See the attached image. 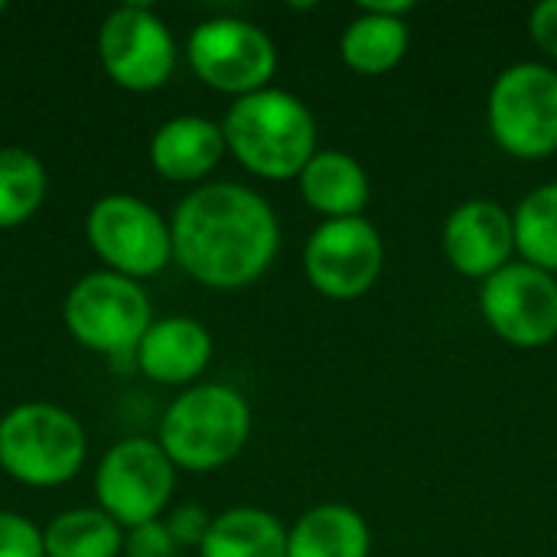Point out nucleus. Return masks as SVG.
Returning <instances> with one entry per match:
<instances>
[{"instance_id":"16","label":"nucleus","mask_w":557,"mask_h":557,"mask_svg":"<svg viewBox=\"0 0 557 557\" xmlns=\"http://www.w3.org/2000/svg\"><path fill=\"white\" fill-rule=\"evenodd\" d=\"M304 202L326 219H359L372 199L366 166L346 150H317L297 176Z\"/></svg>"},{"instance_id":"24","label":"nucleus","mask_w":557,"mask_h":557,"mask_svg":"<svg viewBox=\"0 0 557 557\" xmlns=\"http://www.w3.org/2000/svg\"><path fill=\"white\" fill-rule=\"evenodd\" d=\"M212 519L215 516H209L202 506H193V503H186V506H176L166 519H163V525H166V532H170V539L176 542V548L183 552V548H202V542H206V535H209V529H212Z\"/></svg>"},{"instance_id":"10","label":"nucleus","mask_w":557,"mask_h":557,"mask_svg":"<svg viewBox=\"0 0 557 557\" xmlns=\"http://www.w3.org/2000/svg\"><path fill=\"white\" fill-rule=\"evenodd\" d=\"M176 39L147 3H124L98 26V62L124 91H157L176 72Z\"/></svg>"},{"instance_id":"18","label":"nucleus","mask_w":557,"mask_h":557,"mask_svg":"<svg viewBox=\"0 0 557 557\" xmlns=\"http://www.w3.org/2000/svg\"><path fill=\"white\" fill-rule=\"evenodd\" d=\"M199 557H287V529L264 509L235 506L212 519Z\"/></svg>"},{"instance_id":"4","label":"nucleus","mask_w":557,"mask_h":557,"mask_svg":"<svg viewBox=\"0 0 557 557\" xmlns=\"http://www.w3.org/2000/svg\"><path fill=\"white\" fill-rule=\"evenodd\" d=\"M88 457L82 421L52 401H23L0 418V470L29 486L55 490L78 476Z\"/></svg>"},{"instance_id":"8","label":"nucleus","mask_w":557,"mask_h":557,"mask_svg":"<svg viewBox=\"0 0 557 557\" xmlns=\"http://www.w3.org/2000/svg\"><path fill=\"white\" fill-rule=\"evenodd\" d=\"M95 503L124 532L157 522L176 490V467L150 437H124L95 467Z\"/></svg>"},{"instance_id":"3","label":"nucleus","mask_w":557,"mask_h":557,"mask_svg":"<svg viewBox=\"0 0 557 557\" xmlns=\"http://www.w3.org/2000/svg\"><path fill=\"white\" fill-rule=\"evenodd\" d=\"M251 437V408L232 385L206 382L180 392L160 418L157 444L176 470L212 473L232 463Z\"/></svg>"},{"instance_id":"21","label":"nucleus","mask_w":557,"mask_h":557,"mask_svg":"<svg viewBox=\"0 0 557 557\" xmlns=\"http://www.w3.org/2000/svg\"><path fill=\"white\" fill-rule=\"evenodd\" d=\"M49 196L46 163L23 147H0V232L29 222Z\"/></svg>"},{"instance_id":"6","label":"nucleus","mask_w":557,"mask_h":557,"mask_svg":"<svg viewBox=\"0 0 557 557\" xmlns=\"http://www.w3.org/2000/svg\"><path fill=\"white\" fill-rule=\"evenodd\" d=\"M486 121L493 140L516 160L557 153V69L545 62L503 69L490 88Z\"/></svg>"},{"instance_id":"12","label":"nucleus","mask_w":557,"mask_h":557,"mask_svg":"<svg viewBox=\"0 0 557 557\" xmlns=\"http://www.w3.org/2000/svg\"><path fill=\"white\" fill-rule=\"evenodd\" d=\"M486 326L516 349H542L557 339V277L512 261L480 287Z\"/></svg>"},{"instance_id":"22","label":"nucleus","mask_w":557,"mask_h":557,"mask_svg":"<svg viewBox=\"0 0 557 557\" xmlns=\"http://www.w3.org/2000/svg\"><path fill=\"white\" fill-rule=\"evenodd\" d=\"M516 251L525 264L557 274V183L532 189L512 212Z\"/></svg>"},{"instance_id":"13","label":"nucleus","mask_w":557,"mask_h":557,"mask_svg":"<svg viewBox=\"0 0 557 557\" xmlns=\"http://www.w3.org/2000/svg\"><path fill=\"white\" fill-rule=\"evenodd\" d=\"M444 258L463 277L486 281L506 264L516 251L512 212L496 199H467L444 222Z\"/></svg>"},{"instance_id":"25","label":"nucleus","mask_w":557,"mask_h":557,"mask_svg":"<svg viewBox=\"0 0 557 557\" xmlns=\"http://www.w3.org/2000/svg\"><path fill=\"white\" fill-rule=\"evenodd\" d=\"M121 557H180V548L170 539L163 519H157V522L124 532V555Z\"/></svg>"},{"instance_id":"15","label":"nucleus","mask_w":557,"mask_h":557,"mask_svg":"<svg viewBox=\"0 0 557 557\" xmlns=\"http://www.w3.org/2000/svg\"><path fill=\"white\" fill-rule=\"evenodd\" d=\"M150 166L170 183L206 180L228 153L222 124L202 114H180L163 121L150 137Z\"/></svg>"},{"instance_id":"1","label":"nucleus","mask_w":557,"mask_h":557,"mask_svg":"<svg viewBox=\"0 0 557 557\" xmlns=\"http://www.w3.org/2000/svg\"><path fill=\"white\" fill-rule=\"evenodd\" d=\"M173 264L209 290H242L268 274L281 251V222L271 202L242 183H202L173 215Z\"/></svg>"},{"instance_id":"27","label":"nucleus","mask_w":557,"mask_h":557,"mask_svg":"<svg viewBox=\"0 0 557 557\" xmlns=\"http://www.w3.org/2000/svg\"><path fill=\"white\" fill-rule=\"evenodd\" d=\"M3 10H7V3H3V0H0V13H3Z\"/></svg>"},{"instance_id":"14","label":"nucleus","mask_w":557,"mask_h":557,"mask_svg":"<svg viewBox=\"0 0 557 557\" xmlns=\"http://www.w3.org/2000/svg\"><path fill=\"white\" fill-rule=\"evenodd\" d=\"M212 362V333L193 317H160L144 333L134 366L157 385H189Z\"/></svg>"},{"instance_id":"17","label":"nucleus","mask_w":557,"mask_h":557,"mask_svg":"<svg viewBox=\"0 0 557 557\" xmlns=\"http://www.w3.org/2000/svg\"><path fill=\"white\" fill-rule=\"evenodd\" d=\"M372 529L369 522L343 506L323 503L297 519L287 532V557H369Z\"/></svg>"},{"instance_id":"26","label":"nucleus","mask_w":557,"mask_h":557,"mask_svg":"<svg viewBox=\"0 0 557 557\" xmlns=\"http://www.w3.org/2000/svg\"><path fill=\"white\" fill-rule=\"evenodd\" d=\"M529 33L535 39V46L557 59V0H545L532 10L529 16Z\"/></svg>"},{"instance_id":"9","label":"nucleus","mask_w":557,"mask_h":557,"mask_svg":"<svg viewBox=\"0 0 557 557\" xmlns=\"http://www.w3.org/2000/svg\"><path fill=\"white\" fill-rule=\"evenodd\" d=\"M186 59L202 85L232 98L268 88L277 72L274 39L242 16L202 20L186 39Z\"/></svg>"},{"instance_id":"5","label":"nucleus","mask_w":557,"mask_h":557,"mask_svg":"<svg viewBox=\"0 0 557 557\" xmlns=\"http://www.w3.org/2000/svg\"><path fill=\"white\" fill-rule=\"evenodd\" d=\"M153 320V304L140 281L104 268L75 281L62 304V323L69 336L82 349L108 359H134Z\"/></svg>"},{"instance_id":"7","label":"nucleus","mask_w":557,"mask_h":557,"mask_svg":"<svg viewBox=\"0 0 557 557\" xmlns=\"http://www.w3.org/2000/svg\"><path fill=\"white\" fill-rule=\"evenodd\" d=\"M85 238L104 271L131 281L157 277L173 264L170 222L147 199L131 193H108L95 199L85 215Z\"/></svg>"},{"instance_id":"19","label":"nucleus","mask_w":557,"mask_h":557,"mask_svg":"<svg viewBox=\"0 0 557 557\" xmlns=\"http://www.w3.org/2000/svg\"><path fill=\"white\" fill-rule=\"evenodd\" d=\"M408 42L411 33L405 16H388L362 7V13L343 29L339 55L359 75H385L395 65H401Z\"/></svg>"},{"instance_id":"23","label":"nucleus","mask_w":557,"mask_h":557,"mask_svg":"<svg viewBox=\"0 0 557 557\" xmlns=\"http://www.w3.org/2000/svg\"><path fill=\"white\" fill-rule=\"evenodd\" d=\"M0 557H46L42 529L20 512L0 509Z\"/></svg>"},{"instance_id":"11","label":"nucleus","mask_w":557,"mask_h":557,"mask_svg":"<svg viewBox=\"0 0 557 557\" xmlns=\"http://www.w3.org/2000/svg\"><path fill=\"white\" fill-rule=\"evenodd\" d=\"M385 268V245L379 228L359 219L320 222L304 248V274L310 287L330 300L366 297Z\"/></svg>"},{"instance_id":"20","label":"nucleus","mask_w":557,"mask_h":557,"mask_svg":"<svg viewBox=\"0 0 557 557\" xmlns=\"http://www.w3.org/2000/svg\"><path fill=\"white\" fill-rule=\"evenodd\" d=\"M42 552L46 557H121L124 529L98 506L65 509L42 529Z\"/></svg>"},{"instance_id":"2","label":"nucleus","mask_w":557,"mask_h":557,"mask_svg":"<svg viewBox=\"0 0 557 557\" xmlns=\"http://www.w3.org/2000/svg\"><path fill=\"white\" fill-rule=\"evenodd\" d=\"M228 153L261 180H297L313 160L317 117L284 88H261L235 98L222 121Z\"/></svg>"}]
</instances>
